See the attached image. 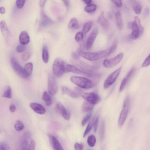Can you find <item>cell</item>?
Listing matches in <instances>:
<instances>
[{
    "mask_svg": "<svg viewBox=\"0 0 150 150\" xmlns=\"http://www.w3.org/2000/svg\"><path fill=\"white\" fill-rule=\"evenodd\" d=\"M65 63L60 58H57L55 60L53 65V70L54 75L58 77H62L65 71Z\"/></svg>",
    "mask_w": 150,
    "mask_h": 150,
    "instance_id": "3957f363",
    "label": "cell"
},
{
    "mask_svg": "<svg viewBox=\"0 0 150 150\" xmlns=\"http://www.w3.org/2000/svg\"><path fill=\"white\" fill-rule=\"evenodd\" d=\"M58 89V85L54 76L50 75L48 79V90L49 93L52 95H54L57 93Z\"/></svg>",
    "mask_w": 150,
    "mask_h": 150,
    "instance_id": "9c48e42d",
    "label": "cell"
},
{
    "mask_svg": "<svg viewBox=\"0 0 150 150\" xmlns=\"http://www.w3.org/2000/svg\"><path fill=\"white\" fill-rule=\"evenodd\" d=\"M68 27L69 29H78L79 25L77 19L75 18L72 19L68 24Z\"/></svg>",
    "mask_w": 150,
    "mask_h": 150,
    "instance_id": "484cf974",
    "label": "cell"
},
{
    "mask_svg": "<svg viewBox=\"0 0 150 150\" xmlns=\"http://www.w3.org/2000/svg\"><path fill=\"white\" fill-rule=\"evenodd\" d=\"M122 68H119L111 74L105 81L104 86L105 89L109 88L116 81L122 70Z\"/></svg>",
    "mask_w": 150,
    "mask_h": 150,
    "instance_id": "52a82bcc",
    "label": "cell"
},
{
    "mask_svg": "<svg viewBox=\"0 0 150 150\" xmlns=\"http://www.w3.org/2000/svg\"><path fill=\"white\" fill-rule=\"evenodd\" d=\"M95 118H93L92 120L88 124L83 134V137H84L91 130L93 126V123Z\"/></svg>",
    "mask_w": 150,
    "mask_h": 150,
    "instance_id": "836d02e7",
    "label": "cell"
},
{
    "mask_svg": "<svg viewBox=\"0 0 150 150\" xmlns=\"http://www.w3.org/2000/svg\"><path fill=\"white\" fill-rule=\"evenodd\" d=\"M55 109L56 111L58 114L61 115L64 113L66 110L63 105L60 103H57L56 104Z\"/></svg>",
    "mask_w": 150,
    "mask_h": 150,
    "instance_id": "f1b7e54d",
    "label": "cell"
},
{
    "mask_svg": "<svg viewBox=\"0 0 150 150\" xmlns=\"http://www.w3.org/2000/svg\"><path fill=\"white\" fill-rule=\"evenodd\" d=\"M6 12V10L4 7H2L0 8V13L1 14H5Z\"/></svg>",
    "mask_w": 150,
    "mask_h": 150,
    "instance_id": "f907efd6",
    "label": "cell"
},
{
    "mask_svg": "<svg viewBox=\"0 0 150 150\" xmlns=\"http://www.w3.org/2000/svg\"><path fill=\"white\" fill-rule=\"evenodd\" d=\"M26 49V47L25 45L22 44L19 45L17 47V51L19 53L24 52Z\"/></svg>",
    "mask_w": 150,
    "mask_h": 150,
    "instance_id": "ab89813d",
    "label": "cell"
},
{
    "mask_svg": "<svg viewBox=\"0 0 150 150\" xmlns=\"http://www.w3.org/2000/svg\"><path fill=\"white\" fill-rule=\"evenodd\" d=\"M63 2L66 7L68 8L69 6V2L68 1H63Z\"/></svg>",
    "mask_w": 150,
    "mask_h": 150,
    "instance_id": "816d5d0a",
    "label": "cell"
},
{
    "mask_svg": "<svg viewBox=\"0 0 150 150\" xmlns=\"http://www.w3.org/2000/svg\"><path fill=\"white\" fill-rule=\"evenodd\" d=\"M30 57V54L29 52H26L23 54L22 56V58L23 61H26L29 59Z\"/></svg>",
    "mask_w": 150,
    "mask_h": 150,
    "instance_id": "ee69618b",
    "label": "cell"
},
{
    "mask_svg": "<svg viewBox=\"0 0 150 150\" xmlns=\"http://www.w3.org/2000/svg\"><path fill=\"white\" fill-rule=\"evenodd\" d=\"M35 141L33 140H32L29 144L28 150H35Z\"/></svg>",
    "mask_w": 150,
    "mask_h": 150,
    "instance_id": "7dc6e473",
    "label": "cell"
},
{
    "mask_svg": "<svg viewBox=\"0 0 150 150\" xmlns=\"http://www.w3.org/2000/svg\"><path fill=\"white\" fill-rule=\"evenodd\" d=\"M70 80L74 84L83 89L92 88L95 85L91 80L84 77L73 76L70 77Z\"/></svg>",
    "mask_w": 150,
    "mask_h": 150,
    "instance_id": "7a4b0ae2",
    "label": "cell"
},
{
    "mask_svg": "<svg viewBox=\"0 0 150 150\" xmlns=\"http://www.w3.org/2000/svg\"><path fill=\"white\" fill-rule=\"evenodd\" d=\"M92 22L90 21L88 22L85 24L82 31L83 34H86L90 31L92 27Z\"/></svg>",
    "mask_w": 150,
    "mask_h": 150,
    "instance_id": "83f0119b",
    "label": "cell"
},
{
    "mask_svg": "<svg viewBox=\"0 0 150 150\" xmlns=\"http://www.w3.org/2000/svg\"><path fill=\"white\" fill-rule=\"evenodd\" d=\"M20 42L21 44L25 45L28 44L30 41L29 36L28 33L25 31H22L19 37Z\"/></svg>",
    "mask_w": 150,
    "mask_h": 150,
    "instance_id": "ac0fdd59",
    "label": "cell"
},
{
    "mask_svg": "<svg viewBox=\"0 0 150 150\" xmlns=\"http://www.w3.org/2000/svg\"><path fill=\"white\" fill-rule=\"evenodd\" d=\"M131 28L132 30L131 38L133 39L136 40L140 36V30L134 22H132Z\"/></svg>",
    "mask_w": 150,
    "mask_h": 150,
    "instance_id": "d6986e66",
    "label": "cell"
},
{
    "mask_svg": "<svg viewBox=\"0 0 150 150\" xmlns=\"http://www.w3.org/2000/svg\"><path fill=\"white\" fill-rule=\"evenodd\" d=\"M83 1L85 4L89 5L92 2V1L91 0H89V1Z\"/></svg>",
    "mask_w": 150,
    "mask_h": 150,
    "instance_id": "db71d44e",
    "label": "cell"
},
{
    "mask_svg": "<svg viewBox=\"0 0 150 150\" xmlns=\"http://www.w3.org/2000/svg\"><path fill=\"white\" fill-rule=\"evenodd\" d=\"M30 106L31 108L36 113L40 115L45 114L46 110L44 107L41 105L36 103H31Z\"/></svg>",
    "mask_w": 150,
    "mask_h": 150,
    "instance_id": "4fadbf2b",
    "label": "cell"
},
{
    "mask_svg": "<svg viewBox=\"0 0 150 150\" xmlns=\"http://www.w3.org/2000/svg\"><path fill=\"white\" fill-rule=\"evenodd\" d=\"M46 1H40L39 5L40 7H43L44 5L45 2Z\"/></svg>",
    "mask_w": 150,
    "mask_h": 150,
    "instance_id": "f5cc1de1",
    "label": "cell"
},
{
    "mask_svg": "<svg viewBox=\"0 0 150 150\" xmlns=\"http://www.w3.org/2000/svg\"><path fill=\"white\" fill-rule=\"evenodd\" d=\"M123 54L121 53L110 59L105 60L103 62V65L105 68H110L118 64L122 60Z\"/></svg>",
    "mask_w": 150,
    "mask_h": 150,
    "instance_id": "ba28073f",
    "label": "cell"
},
{
    "mask_svg": "<svg viewBox=\"0 0 150 150\" xmlns=\"http://www.w3.org/2000/svg\"><path fill=\"white\" fill-rule=\"evenodd\" d=\"M134 22L139 29L140 36L143 33L144 29L141 24L140 19L138 17H135Z\"/></svg>",
    "mask_w": 150,
    "mask_h": 150,
    "instance_id": "4dcf8cb0",
    "label": "cell"
},
{
    "mask_svg": "<svg viewBox=\"0 0 150 150\" xmlns=\"http://www.w3.org/2000/svg\"><path fill=\"white\" fill-rule=\"evenodd\" d=\"M75 150H83V145L82 144L76 143L75 145Z\"/></svg>",
    "mask_w": 150,
    "mask_h": 150,
    "instance_id": "c3c4849f",
    "label": "cell"
},
{
    "mask_svg": "<svg viewBox=\"0 0 150 150\" xmlns=\"http://www.w3.org/2000/svg\"><path fill=\"white\" fill-rule=\"evenodd\" d=\"M40 24L42 26H47L50 24L52 21L50 19L43 13H42Z\"/></svg>",
    "mask_w": 150,
    "mask_h": 150,
    "instance_id": "ffe728a7",
    "label": "cell"
},
{
    "mask_svg": "<svg viewBox=\"0 0 150 150\" xmlns=\"http://www.w3.org/2000/svg\"><path fill=\"white\" fill-rule=\"evenodd\" d=\"M25 72L29 77L32 74L33 70V65L31 63H29L26 64L24 68Z\"/></svg>",
    "mask_w": 150,
    "mask_h": 150,
    "instance_id": "d4e9b609",
    "label": "cell"
},
{
    "mask_svg": "<svg viewBox=\"0 0 150 150\" xmlns=\"http://www.w3.org/2000/svg\"><path fill=\"white\" fill-rule=\"evenodd\" d=\"M0 29L6 40L7 41L9 36L10 32L5 21L2 20L0 22Z\"/></svg>",
    "mask_w": 150,
    "mask_h": 150,
    "instance_id": "9a60e30c",
    "label": "cell"
},
{
    "mask_svg": "<svg viewBox=\"0 0 150 150\" xmlns=\"http://www.w3.org/2000/svg\"><path fill=\"white\" fill-rule=\"evenodd\" d=\"M49 137L54 150H64L62 146L55 137L50 135Z\"/></svg>",
    "mask_w": 150,
    "mask_h": 150,
    "instance_id": "2e32d148",
    "label": "cell"
},
{
    "mask_svg": "<svg viewBox=\"0 0 150 150\" xmlns=\"http://www.w3.org/2000/svg\"><path fill=\"white\" fill-rule=\"evenodd\" d=\"M96 6L95 4H91L87 5L85 7L84 11L87 13H91L95 11Z\"/></svg>",
    "mask_w": 150,
    "mask_h": 150,
    "instance_id": "e575fe53",
    "label": "cell"
},
{
    "mask_svg": "<svg viewBox=\"0 0 150 150\" xmlns=\"http://www.w3.org/2000/svg\"><path fill=\"white\" fill-rule=\"evenodd\" d=\"M130 104V99L128 96L125 100L123 109L121 112L118 121V124L120 128L123 125L128 115Z\"/></svg>",
    "mask_w": 150,
    "mask_h": 150,
    "instance_id": "277c9868",
    "label": "cell"
},
{
    "mask_svg": "<svg viewBox=\"0 0 150 150\" xmlns=\"http://www.w3.org/2000/svg\"><path fill=\"white\" fill-rule=\"evenodd\" d=\"M61 90L63 95L67 94L73 98H77L79 96V94L77 93L66 86H62Z\"/></svg>",
    "mask_w": 150,
    "mask_h": 150,
    "instance_id": "e0dca14e",
    "label": "cell"
},
{
    "mask_svg": "<svg viewBox=\"0 0 150 150\" xmlns=\"http://www.w3.org/2000/svg\"><path fill=\"white\" fill-rule=\"evenodd\" d=\"M16 110V108L15 106L13 105H11L10 107V110L11 112H15Z\"/></svg>",
    "mask_w": 150,
    "mask_h": 150,
    "instance_id": "681fc988",
    "label": "cell"
},
{
    "mask_svg": "<svg viewBox=\"0 0 150 150\" xmlns=\"http://www.w3.org/2000/svg\"><path fill=\"white\" fill-rule=\"evenodd\" d=\"M150 65V55H149L145 60L142 63V66L143 68L148 67Z\"/></svg>",
    "mask_w": 150,
    "mask_h": 150,
    "instance_id": "7bdbcfd3",
    "label": "cell"
},
{
    "mask_svg": "<svg viewBox=\"0 0 150 150\" xmlns=\"http://www.w3.org/2000/svg\"><path fill=\"white\" fill-rule=\"evenodd\" d=\"M96 142V138L94 135H91L89 136L87 139L88 145L91 147H93L95 145Z\"/></svg>",
    "mask_w": 150,
    "mask_h": 150,
    "instance_id": "1f68e13d",
    "label": "cell"
},
{
    "mask_svg": "<svg viewBox=\"0 0 150 150\" xmlns=\"http://www.w3.org/2000/svg\"><path fill=\"white\" fill-rule=\"evenodd\" d=\"M98 31L97 27L95 28L92 31L88 37L86 43V47L87 50H89L92 47L94 41L97 36Z\"/></svg>",
    "mask_w": 150,
    "mask_h": 150,
    "instance_id": "8fae6325",
    "label": "cell"
},
{
    "mask_svg": "<svg viewBox=\"0 0 150 150\" xmlns=\"http://www.w3.org/2000/svg\"><path fill=\"white\" fill-rule=\"evenodd\" d=\"M66 68L67 71L69 72H72L86 77H91L96 76L87 72L82 71L72 65L70 64L67 65Z\"/></svg>",
    "mask_w": 150,
    "mask_h": 150,
    "instance_id": "30bf717a",
    "label": "cell"
},
{
    "mask_svg": "<svg viewBox=\"0 0 150 150\" xmlns=\"http://www.w3.org/2000/svg\"><path fill=\"white\" fill-rule=\"evenodd\" d=\"M10 62L14 70L19 76L23 79H27L29 77L26 74L24 68L15 58L12 57L11 59Z\"/></svg>",
    "mask_w": 150,
    "mask_h": 150,
    "instance_id": "8992f818",
    "label": "cell"
},
{
    "mask_svg": "<svg viewBox=\"0 0 150 150\" xmlns=\"http://www.w3.org/2000/svg\"><path fill=\"white\" fill-rule=\"evenodd\" d=\"M12 90L9 86H6L5 88L3 96L4 98H11L12 97Z\"/></svg>",
    "mask_w": 150,
    "mask_h": 150,
    "instance_id": "f546056e",
    "label": "cell"
},
{
    "mask_svg": "<svg viewBox=\"0 0 150 150\" xmlns=\"http://www.w3.org/2000/svg\"><path fill=\"white\" fill-rule=\"evenodd\" d=\"M26 2V1L23 0H17L16 2V5L17 8L19 9L22 8L24 7Z\"/></svg>",
    "mask_w": 150,
    "mask_h": 150,
    "instance_id": "f35d334b",
    "label": "cell"
},
{
    "mask_svg": "<svg viewBox=\"0 0 150 150\" xmlns=\"http://www.w3.org/2000/svg\"><path fill=\"white\" fill-rule=\"evenodd\" d=\"M135 69L134 68L131 69L125 78L123 80L119 88V92H121L124 89L127 83H128L129 80L133 75V73H134Z\"/></svg>",
    "mask_w": 150,
    "mask_h": 150,
    "instance_id": "5bb4252c",
    "label": "cell"
},
{
    "mask_svg": "<svg viewBox=\"0 0 150 150\" xmlns=\"http://www.w3.org/2000/svg\"><path fill=\"white\" fill-rule=\"evenodd\" d=\"M62 115L64 119L66 120H70L71 116L70 112L66 109Z\"/></svg>",
    "mask_w": 150,
    "mask_h": 150,
    "instance_id": "60d3db41",
    "label": "cell"
},
{
    "mask_svg": "<svg viewBox=\"0 0 150 150\" xmlns=\"http://www.w3.org/2000/svg\"><path fill=\"white\" fill-rule=\"evenodd\" d=\"M42 57L43 62L47 63L49 61V54L47 46L44 45L42 48Z\"/></svg>",
    "mask_w": 150,
    "mask_h": 150,
    "instance_id": "44dd1931",
    "label": "cell"
},
{
    "mask_svg": "<svg viewBox=\"0 0 150 150\" xmlns=\"http://www.w3.org/2000/svg\"><path fill=\"white\" fill-rule=\"evenodd\" d=\"M42 99L45 102L46 106L49 107L52 105V98L47 92L45 91L43 93L42 96Z\"/></svg>",
    "mask_w": 150,
    "mask_h": 150,
    "instance_id": "7402d4cb",
    "label": "cell"
},
{
    "mask_svg": "<svg viewBox=\"0 0 150 150\" xmlns=\"http://www.w3.org/2000/svg\"><path fill=\"white\" fill-rule=\"evenodd\" d=\"M104 14V11H102L97 18V22L103 28L105 29H108L110 27V23L105 17Z\"/></svg>",
    "mask_w": 150,
    "mask_h": 150,
    "instance_id": "7c38bea8",
    "label": "cell"
},
{
    "mask_svg": "<svg viewBox=\"0 0 150 150\" xmlns=\"http://www.w3.org/2000/svg\"><path fill=\"white\" fill-rule=\"evenodd\" d=\"M15 128L17 131H20L23 129L24 126L23 123L20 121H17L15 124Z\"/></svg>",
    "mask_w": 150,
    "mask_h": 150,
    "instance_id": "d590c367",
    "label": "cell"
},
{
    "mask_svg": "<svg viewBox=\"0 0 150 150\" xmlns=\"http://www.w3.org/2000/svg\"><path fill=\"white\" fill-rule=\"evenodd\" d=\"M98 120L99 116H98L94 119L93 123V130L95 133H96L97 131Z\"/></svg>",
    "mask_w": 150,
    "mask_h": 150,
    "instance_id": "b9f144b4",
    "label": "cell"
},
{
    "mask_svg": "<svg viewBox=\"0 0 150 150\" xmlns=\"http://www.w3.org/2000/svg\"><path fill=\"white\" fill-rule=\"evenodd\" d=\"M105 130V121L104 120L102 122L100 130V137L101 140H103L104 138Z\"/></svg>",
    "mask_w": 150,
    "mask_h": 150,
    "instance_id": "d6a6232c",
    "label": "cell"
},
{
    "mask_svg": "<svg viewBox=\"0 0 150 150\" xmlns=\"http://www.w3.org/2000/svg\"><path fill=\"white\" fill-rule=\"evenodd\" d=\"M80 95L85 101L94 105L98 103L101 101V98L97 94L93 93H83L81 92Z\"/></svg>",
    "mask_w": 150,
    "mask_h": 150,
    "instance_id": "5b68a950",
    "label": "cell"
},
{
    "mask_svg": "<svg viewBox=\"0 0 150 150\" xmlns=\"http://www.w3.org/2000/svg\"><path fill=\"white\" fill-rule=\"evenodd\" d=\"M94 106V105L85 101L82 105V110L84 112H89L92 110Z\"/></svg>",
    "mask_w": 150,
    "mask_h": 150,
    "instance_id": "603a6c76",
    "label": "cell"
},
{
    "mask_svg": "<svg viewBox=\"0 0 150 150\" xmlns=\"http://www.w3.org/2000/svg\"><path fill=\"white\" fill-rule=\"evenodd\" d=\"M84 34L82 32H79L76 34L75 38L76 41L77 42H79L81 41L83 39Z\"/></svg>",
    "mask_w": 150,
    "mask_h": 150,
    "instance_id": "74e56055",
    "label": "cell"
},
{
    "mask_svg": "<svg viewBox=\"0 0 150 150\" xmlns=\"http://www.w3.org/2000/svg\"><path fill=\"white\" fill-rule=\"evenodd\" d=\"M112 1L119 8H121L122 6V2L121 0H117V1L114 0V1Z\"/></svg>",
    "mask_w": 150,
    "mask_h": 150,
    "instance_id": "bcb514c9",
    "label": "cell"
},
{
    "mask_svg": "<svg viewBox=\"0 0 150 150\" xmlns=\"http://www.w3.org/2000/svg\"><path fill=\"white\" fill-rule=\"evenodd\" d=\"M133 7L134 11L136 14L140 15L142 12V7L140 4L137 1H134Z\"/></svg>",
    "mask_w": 150,
    "mask_h": 150,
    "instance_id": "4316f807",
    "label": "cell"
},
{
    "mask_svg": "<svg viewBox=\"0 0 150 150\" xmlns=\"http://www.w3.org/2000/svg\"><path fill=\"white\" fill-rule=\"evenodd\" d=\"M116 20L118 28L119 30L121 29L123 26V22L120 12H118L116 14Z\"/></svg>",
    "mask_w": 150,
    "mask_h": 150,
    "instance_id": "cb8c5ba5",
    "label": "cell"
},
{
    "mask_svg": "<svg viewBox=\"0 0 150 150\" xmlns=\"http://www.w3.org/2000/svg\"><path fill=\"white\" fill-rule=\"evenodd\" d=\"M9 146L4 143H0V150H9Z\"/></svg>",
    "mask_w": 150,
    "mask_h": 150,
    "instance_id": "f6af8a7d",
    "label": "cell"
},
{
    "mask_svg": "<svg viewBox=\"0 0 150 150\" xmlns=\"http://www.w3.org/2000/svg\"><path fill=\"white\" fill-rule=\"evenodd\" d=\"M92 113V112H90L84 117L82 122V126H84L90 119L91 117Z\"/></svg>",
    "mask_w": 150,
    "mask_h": 150,
    "instance_id": "8d00e7d4",
    "label": "cell"
},
{
    "mask_svg": "<svg viewBox=\"0 0 150 150\" xmlns=\"http://www.w3.org/2000/svg\"><path fill=\"white\" fill-rule=\"evenodd\" d=\"M22 150H28V149H22Z\"/></svg>",
    "mask_w": 150,
    "mask_h": 150,
    "instance_id": "11a10c76",
    "label": "cell"
},
{
    "mask_svg": "<svg viewBox=\"0 0 150 150\" xmlns=\"http://www.w3.org/2000/svg\"><path fill=\"white\" fill-rule=\"evenodd\" d=\"M117 44L118 40L115 39L113 41L111 46L105 50L95 52H81L79 54L80 56L88 60L97 61L108 56L114 52L117 48Z\"/></svg>",
    "mask_w": 150,
    "mask_h": 150,
    "instance_id": "6da1fadb",
    "label": "cell"
}]
</instances>
